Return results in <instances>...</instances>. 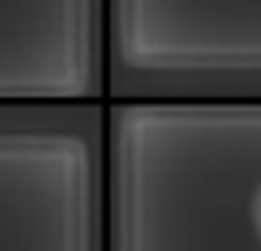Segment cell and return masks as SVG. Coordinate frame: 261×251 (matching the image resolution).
<instances>
[{"mask_svg":"<svg viewBox=\"0 0 261 251\" xmlns=\"http://www.w3.org/2000/svg\"><path fill=\"white\" fill-rule=\"evenodd\" d=\"M251 218H254V228H258V238H261V184H258L254 201H251Z\"/></svg>","mask_w":261,"mask_h":251,"instance_id":"cell-1","label":"cell"}]
</instances>
